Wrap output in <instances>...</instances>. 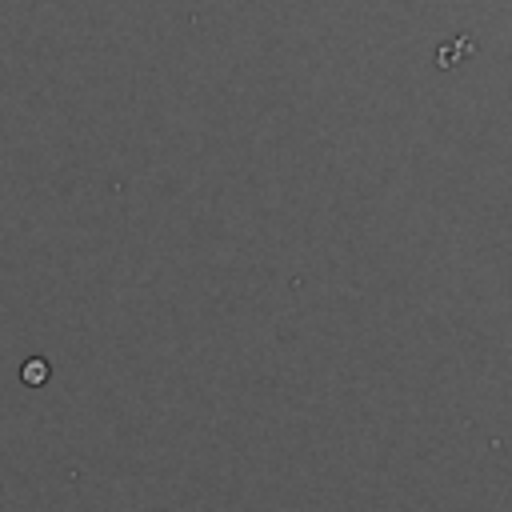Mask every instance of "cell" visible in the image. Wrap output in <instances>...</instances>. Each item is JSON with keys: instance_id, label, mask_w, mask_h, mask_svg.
<instances>
[{"instance_id": "obj_1", "label": "cell", "mask_w": 512, "mask_h": 512, "mask_svg": "<svg viewBox=\"0 0 512 512\" xmlns=\"http://www.w3.org/2000/svg\"><path fill=\"white\" fill-rule=\"evenodd\" d=\"M40 368H44V364H40V360H32V364H28V380H40V376H44Z\"/></svg>"}]
</instances>
